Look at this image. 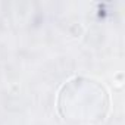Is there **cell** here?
Listing matches in <instances>:
<instances>
[{"mask_svg":"<svg viewBox=\"0 0 125 125\" xmlns=\"http://www.w3.org/2000/svg\"><path fill=\"white\" fill-rule=\"evenodd\" d=\"M59 112L74 125H93L100 122L109 109L107 93L97 81L74 78L59 93Z\"/></svg>","mask_w":125,"mask_h":125,"instance_id":"1","label":"cell"}]
</instances>
